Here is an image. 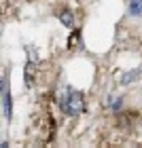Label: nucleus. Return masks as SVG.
Instances as JSON below:
<instances>
[{
  "instance_id": "obj_3",
  "label": "nucleus",
  "mask_w": 142,
  "mask_h": 148,
  "mask_svg": "<svg viewBox=\"0 0 142 148\" xmlns=\"http://www.w3.org/2000/svg\"><path fill=\"white\" fill-rule=\"evenodd\" d=\"M57 17H59V21H62L68 30H72V28H74V17H72V13H70L68 9H62V11L57 13Z\"/></svg>"
},
{
  "instance_id": "obj_5",
  "label": "nucleus",
  "mask_w": 142,
  "mask_h": 148,
  "mask_svg": "<svg viewBox=\"0 0 142 148\" xmlns=\"http://www.w3.org/2000/svg\"><path fill=\"white\" fill-rule=\"evenodd\" d=\"M127 9H130V15H134V17H140L142 15V2H130V4H127Z\"/></svg>"
},
{
  "instance_id": "obj_2",
  "label": "nucleus",
  "mask_w": 142,
  "mask_h": 148,
  "mask_svg": "<svg viewBox=\"0 0 142 148\" xmlns=\"http://www.w3.org/2000/svg\"><path fill=\"white\" fill-rule=\"evenodd\" d=\"M2 114L6 121L13 119V99H11V89H9V78H2Z\"/></svg>"
},
{
  "instance_id": "obj_1",
  "label": "nucleus",
  "mask_w": 142,
  "mask_h": 148,
  "mask_svg": "<svg viewBox=\"0 0 142 148\" xmlns=\"http://www.w3.org/2000/svg\"><path fill=\"white\" fill-rule=\"evenodd\" d=\"M59 110L66 116H79L85 112V95L77 89H64L59 93Z\"/></svg>"
},
{
  "instance_id": "obj_6",
  "label": "nucleus",
  "mask_w": 142,
  "mask_h": 148,
  "mask_svg": "<svg viewBox=\"0 0 142 148\" xmlns=\"http://www.w3.org/2000/svg\"><path fill=\"white\" fill-rule=\"evenodd\" d=\"M106 106H110V108L114 110V112H119V108H121V97H114V95H110L106 99Z\"/></svg>"
},
{
  "instance_id": "obj_4",
  "label": "nucleus",
  "mask_w": 142,
  "mask_h": 148,
  "mask_svg": "<svg viewBox=\"0 0 142 148\" xmlns=\"http://www.w3.org/2000/svg\"><path fill=\"white\" fill-rule=\"evenodd\" d=\"M140 76V70H132V72H127V74H123L121 76V85H130L134 78H138Z\"/></svg>"
},
{
  "instance_id": "obj_7",
  "label": "nucleus",
  "mask_w": 142,
  "mask_h": 148,
  "mask_svg": "<svg viewBox=\"0 0 142 148\" xmlns=\"http://www.w3.org/2000/svg\"><path fill=\"white\" fill-rule=\"evenodd\" d=\"M0 148H9V144H6V142H2V146H0Z\"/></svg>"
}]
</instances>
